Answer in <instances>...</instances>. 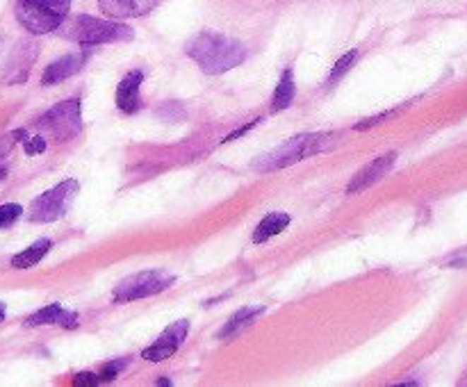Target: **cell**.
<instances>
[{"mask_svg":"<svg viewBox=\"0 0 467 387\" xmlns=\"http://www.w3.org/2000/svg\"><path fill=\"white\" fill-rule=\"evenodd\" d=\"M185 53L208 76L226 73L249 57L244 44L223 32H215V30H203L196 37H191L185 46Z\"/></svg>","mask_w":467,"mask_h":387,"instance_id":"1","label":"cell"},{"mask_svg":"<svg viewBox=\"0 0 467 387\" xmlns=\"http://www.w3.org/2000/svg\"><path fill=\"white\" fill-rule=\"evenodd\" d=\"M55 32L66 39V42H73L80 46H100V44H117V42H130L135 37L133 28H128L126 23L119 21H105V18H96V16H66L64 23L59 25Z\"/></svg>","mask_w":467,"mask_h":387,"instance_id":"2","label":"cell"},{"mask_svg":"<svg viewBox=\"0 0 467 387\" xmlns=\"http://www.w3.org/2000/svg\"><path fill=\"white\" fill-rule=\"evenodd\" d=\"M338 132H308V135H297L285 141L276 150H271L260 162H256V171H278L297 165L301 160H308L319 155V153L333 150L338 144Z\"/></svg>","mask_w":467,"mask_h":387,"instance_id":"3","label":"cell"},{"mask_svg":"<svg viewBox=\"0 0 467 387\" xmlns=\"http://www.w3.org/2000/svg\"><path fill=\"white\" fill-rule=\"evenodd\" d=\"M71 12V0H18L16 21L30 35H48L64 23Z\"/></svg>","mask_w":467,"mask_h":387,"instance_id":"4","label":"cell"},{"mask_svg":"<svg viewBox=\"0 0 467 387\" xmlns=\"http://www.w3.org/2000/svg\"><path fill=\"white\" fill-rule=\"evenodd\" d=\"M37 128L50 135L55 141H69L83 130V107L80 98H69L50 107L46 114L37 119Z\"/></svg>","mask_w":467,"mask_h":387,"instance_id":"5","label":"cell"},{"mask_svg":"<svg viewBox=\"0 0 467 387\" xmlns=\"http://www.w3.org/2000/svg\"><path fill=\"white\" fill-rule=\"evenodd\" d=\"M176 276L162 271V269H148V271H139L133 273L121 280L114 292H112V301L114 303H130V301H139L146 297H155V294L169 290L174 285Z\"/></svg>","mask_w":467,"mask_h":387,"instance_id":"6","label":"cell"},{"mask_svg":"<svg viewBox=\"0 0 467 387\" xmlns=\"http://www.w3.org/2000/svg\"><path fill=\"white\" fill-rule=\"evenodd\" d=\"M78 189H80L78 180L69 178L59 182V185H55L53 189L44 191L42 196H37L32 201V206H30V221L53 223L57 219H62L69 212L71 203H73Z\"/></svg>","mask_w":467,"mask_h":387,"instance_id":"7","label":"cell"},{"mask_svg":"<svg viewBox=\"0 0 467 387\" xmlns=\"http://www.w3.org/2000/svg\"><path fill=\"white\" fill-rule=\"evenodd\" d=\"M39 57V44L32 39H23L18 42V46L12 50L7 64H5V73H3V83L5 85H23L30 78V71L32 64Z\"/></svg>","mask_w":467,"mask_h":387,"instance_id":"8","label":"cell"},{"mask_svg":"<svg viewBox=\"0 0 467 387\" xmlns=\"http://www.w3.org/2000/svg\"><path fill=\"white\" fill-rule=\"evenodd\" d=\"M187 331H189L187 319L174 321L162 331V335L148 346V349L141 351V358L148 362H162V360L171 358V355H176V351L180 349L182 342H185V338H187Z\"/></svg>","mask_w":467,"mask_h":387,"instance_id":"9","label":"cell"},{"mask_svg":"<svg viewBox=\"0 0 467 387\" xmlns=\"http://www.w3.org/2000/svg\"><path fill=\"white\" fill-rule=\"evenodd\" d=\"M394 162H397V153H385L381 157H374L367 167H362L356 176L351 178L347 185V194H362L365 189H370L372 185H377L379 180H383L388 173L392 171Z\"/></svg>","mask_w":467,"mask_h":387,"instance_id":"10","label":"cell"},{"mask_svg":"<svg viewBox=\"0 0 467 387\" xmlns=\"http://www.w3.org/2000/svg\"><path fill=\"white\" fill-rule=\"evenodd\" d=\"M87 46L83 50H78V53H69V55H62L59 59H55L53 64L46 66L44 76H42V85L44 87H53V85H59L64 83V80L73 78L76 73H80V69L85 66L87 62Z\"/></svg>","mask_w":467,"mask_h":387,"instance_id":"11","label":"cell"},{"mask_svg":"<svg viewBox=\"0 0 467 387\" xmlns=\"http://www.w3.org/2000/svg\"><path fill=\"white\" fill-rule=\"evenodd\" d=\"M160 3L162 0H98V9L114 21H126V18L146 16Z\"/></svg>","mask_w":467,"mask_h":387,"instance_id":"12","label":"cell"},{"mask_svg":"<svg viewBox=\"0 0 467 387\" xmlns=\"http://www.w3.org/2000/svg\"><path fill=\"white\" fill-rule=\"evenodd\" d=\"M144 83V71H130L124 76V80L117 87V107L124 112V114H135L139 109V89Z\"/></svg>","mask_w":467,"mask_h":387,"instance_id":"13","label":"cell"},{"mask_svg":"<svg viewBox=\"0 0 467 387\" xmlns=\"http://www.w3.org/2000/svg\"><path fill=\"white\" fill-rule=\"evenodd\" d=\"M25 326H62V328H76L78 326V314L64 310L59 303H50L46 308L37 310L25 319Z\"/></svg>","mask_w":467,"mask_h":387,"instance_id":"14","label":"cell"},{"mask_svg":"<svg viewBox=\"0 0 467 387\" xmlns=\"http://www.w3.org/2000/svg\"><path fill=\"white\" fill-rule=\"evenodd\" d=\"M265 305H247V308H240L232 317L226 321V326L217 333L219 340H230L235 338V335H240L244 328H249V326L256 321L260 314H265Z\"/></svg>","mask_w":467,"mask_h":387,"instance_id":"15","label":"cell"},{"mask_svg":"<svg viewBox=\"0 0 467 387\" xmlns=\"http://www.w3.org/2000/svg\"><path fill=\"white\" fill-rule=\"evenodd\" d=\"M290 223H292V217L288 215V212H269V215L256 226V230H253V244H262V242L280 235Z\"/></svg>","mask_w":467,"mask_h":387,"instance_id":"16","label":"cell"},{"mask_svg":"<svg viewBox=\"0 0 467 387\" xmlns=\"http://www.w3.org/2000/svg\"><path fill=\"white\" fill-rule=\"evenodd\" d=\"M50 249H53V239H48V237L37 239L32 246H28L25 251L16 253V256L12 258V267L14 269H32L35 264H39L48 256Z\"/></svg>","mask_w":467,"mask_h":387,"instance_id":"17","label":"cell"},{"mask_svg":"<svg viewBox=\"0 0 467 387\" xmlns=\"http://www.w3.org/2000/svg\"><path fill=\"white\" fill-rule=\"evenodd\" d=\"M294 96H297V83H294V71L285 69L283 76L276 85V91H273V98H271V109L273 112H280L292 105Z\"/></svg>","mask_w":467,"mask_h":387,"instance_id":"18","label":"cell"},{"mask_svg":"<svg viewBox=\"0 0 467 387\" xmlns=\"http://www.w3.org/2000/svg\"><path fill=\"white\" fill-rule=\"evenodd\" d=\"M356 59H358V48H353V50H349V53H344L338 62H335V66H333V71H331V76H329V83L333 85V83H338V80L347 73V71L356 64Z\"/></svg>","mask_w":467,"mask_h":387,"instance_id":"19","label":"cell"},{"mask_svg":"<svg viewBox=\"0 0 467 387\" xmlns=\"http://www.w3.org/2000/svg\"><path fill=\"white\" fill-rule=\"evenodd\" d=\"M21 215H23V208L18 206V203H5V206H0V228L12 226Z\"/></svg>","mask_w":467,"mask_h":387,"instance_id":"20","label":"cell"},{"mask_svg":"<svg viewBox=\"0 0 467 387\" xmlns=\"http://www.w3.org/2000/svg\"><path fill=\"white\" fill-rule=\"evenodd\" d=\"M128 367V360L126 358H119V360H112V362H107L105 367H103V371H100L98 376H100V383H110V381H114L117 376L121 374V369H126Z\"/></svg>","mask_w":467,"mask_h":387,"instance_id":"21","label":"cell"},{"mask_svg":"<svg viewBox=\"0 0 467 387\" xmlns=\"http://www.w3.org/2000/svg\"><path fill=\"white\" fill-rule=\"evenodd\" d=\"M401 109H403V107H399V109H388V112H381V114H377V117H370V119L360 121V124H356V126H353V130H358V132H362V130H370V128H374V126L383 124L385 119H392V117H397Z\"/></svg>","mask_w":467,"mask_h":387,"instance_id":"22","label":"cell"},{"mask_svg":"<svg viewBox=\"0 0 467 387\" xmlns=\"http://www.w3.org/2000/svg\"><path fill=\"white\" fill-rule=\"evenodd\" d=\"M46 139L44 137H25L23 139V150L28 153V155H42V153L46 150Z\"/></svg>","mask_w":467,"mask_h":387,"instance_id":"23","label":"cell"},{"mask_svg":"<svg viewBox=\"0 0 467 387\" xmlns=\"http://www.w3.org/2000/svg\"><path fill=\"white\" fill-rule=\"evenodd\" d=\"M260 121H262V119H253V121H249V124H244V126H242V128H237L235 132H230V135H226V137H223V141H221V144H228V141H235V139H240V137H244L249 130H253V128H256V126L260 124Z\"/></svg>","mask_w":467,"mask_h":387,"instance_id":"24","label":"cell"},{"mask_svg":"<svg viewBox=\"0 0 467 387\" xmlns=\"http://www.w3.org/2000/svg\"><path fill=\"white\" fill-rule=\"evenodd\" d=\"M73 385H78V387H83V385H89V387L100 385V376L91 374V371H80V374H76Z\"/></svg>","mask_w":467,"mask_h":387,"instance_id":"25","label":"cell"},{"mask_svg":"<svg viewBox=\"0 0 467 387\" xmlns=\"http://www.w3.org/2000/svg\"><path fill=\"white\" fill-rule=\"evenodd\" d=\"M7 178V165L3 162V157H0V182H3Z\"/></svg>","mask_w":467,"mask_h":387,"instance_id":"26","label":"cell"},{"mask_svg":"<svg viewBox=\"0 0 467 387\" xmlns=\"http://www.w3.org/2000/svg\"><path fill=\"white\" fill-rule=\"evenodd\" d=\"M3 319H5V305L0 303V321H3Z\"/></svg>","mask_w":467,"mask_h":387,"instance_id":"27","label":"cell"}]
</instances>
